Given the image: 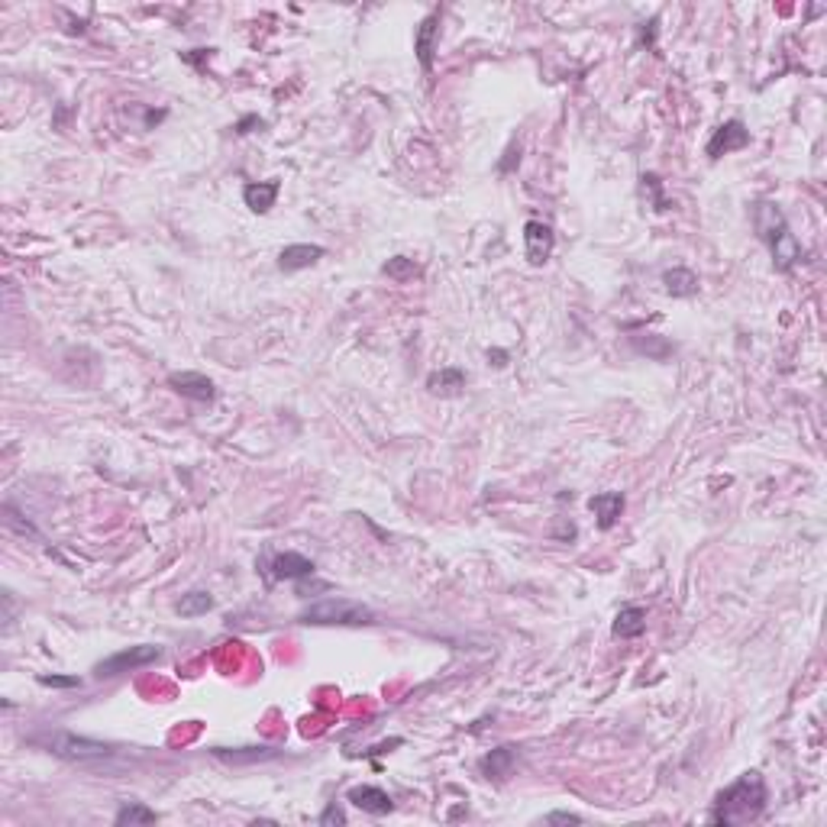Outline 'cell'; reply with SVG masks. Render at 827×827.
<instances>
[{
	"label": "cell",
	"instance_id": "1",
	"mask_svg": "<svg viewBox=\"0 0 827 827\" xmlns=\"http://www.w3.org/2000/svg\"><path fill=\"white\" fill-rule=\"evenodd\" d=\"M766 808V783L759 773H744L737 783H730L728 789L714 799L712 821L714 824H747L756 821Z\"/></svg>",
	"mask_w": 827,
	"mask_h": 827
},
{
	"label": "cell",
	"instance_id": "2",
	"mask_svg": "<svg viewBox=\"0 0 827 827\" xmlns=\"http://www.w3.org/2000/svg\"><path fill=\"white\" fill-rule=\"evenodd\" d=\"M753 230H756V236L769 246L773 266L779 268V272H789V268L801 258V246H799V240L791 236L789 220H785V214L779 211V204H773V201H756Z\"/></svg>",
	"mask_w": 827,
	"mask_h": 827
},
{
	"label": "cell",
	"instance_id": "3",
	"mask_svg": "<svg viewBox=\"0 0 827 827\" xmlns=\"http://www.w3.org/2000/svg\"><path fill=\"white\" fill-rule=\"evenodd\" d=\"M301 621L317 624V627H362V624H375V611L353 598H323L304 608Z\"/></svg>",
	"mask_w": 827,
	"mask_h": 827
},
{
	"label": "cell",
	"instance_id": "4",
	"mask_svg": "<svg viewBox=\"0 0 827 827\" xmlns=\"http://www.w3.org/2000/svg\"><path fill=\"white\" fill-rule=\"evenodd\" d=\"M39 744H45V747H49V753L62 756V759H75V763L107 759V756L114 753L107 744L91 740V737H78V734H72V730H52V734L39 737Z\"/></svg>",
	"mask_w": 827,
	"mask_h": 827
},
{
	"label": "cell",
	"instance_id": "5",
	"mask_svg": "<svg viewBox=\"0 0 827 827\" xmlns=\"http://www.w3.org/2000/svg\"><path fill=\"white\" fill-rule=\"evenodd\" d=\"M155 659H162V647H152V643L120 649V653H114V656L100 659L98 666H94V676L114 679V676H120V672H133V669L149 666V663H155Z\"/></svg>",
	"mask_w": 827,
	"mask_h": 827
},
{
	"label": "cell",
	"instance_id": "6",
	"mask_svg": "<svg viewBox=\"0 0 827 827\" xmlns=\"http://www.w3.org/2000/svg\"><path fill=\"white\" fill-rule=\"evenodd\" d=\"M750 146V130L740 120H728L714 130V136L708 139V155L712 159H720V155H730L737 149H747Z\"/></svg>",
	"mask_w": 827,
	"mask_h": 827
},
{
	"label": "cell",
	"instance_id": "7",
	"mask_svg": "<svg viewBox=\"0 0 827 827\" xmlns=\"http://www.w3.org/2000/svg\"><path fill=\"white\" fill-rule=\"evenodd\" d=\"M553 246H556V236H553V230L546 223L540 220L524 223V252L530 266H543L553 256Z\"/></svg>",
	"mask_w": 827,
	"mask_h": 827
},
{
	"label": "cell",
	"instance_id": "8",
	"mask_svg": "<svg viewBox=\"0 0 827 827\" xmlns=\"http://www.w3.org/2000/svg\"><path fill=\"white\" fill-rule=\"evenodd\" d=\"M323 246H314V243H294L278 252V268L282 272H301V268H311L314 262L323 258Z\"/></svg>",
	"mask_w": 827,
	"mask_h": 827
},
{
	"label": "cell",
	"instance_id": "9",
	"mask_svg": "<svg viewBox=\"0 0 827 827\" xmlns=\"http://www.w3.org/2000/svg\"><path fill=\"white\" fill-rule=\"evenodd\" d=\"M169 385L175 388L179 394H185V398L191 401H214V382L207 378V375L201 372H171L169 375Z\"/></svg>",
	"mask_w": 827,
	"mask_h": 827
},
{
	"label": "cell",
	"instance_id": "10",
	"mask_svg": "<svg viewBox=\"0 0 827 827\" xmlns=\"http://www.w3.org/2000/svg\"><path fill=\"white\" fill-rule=\"evenodd\" d=\"M624 505H627V501H624L621 491H601V495H595V498L588 501V507L595 511L598 527H601V530H611V527L621 521Z\"/></svg>",
	"mask_w": 827,
	"mask_h": 827
},
{
	"label": "cell",
	"instance_id": "11",
	"mask_svg": "<svg viewBox=\"0 0 827 827\" xmlns=\"http://www.w3.org/2000/svg\"><path fill=\"white\" fill-rule=\"evenodd\" d=\"M349 801H353L356 808L369 811V815H388V811L394 808L392 795L385 789H378V785H356V789L349 791Z\"/></svg>",
	"mask_w": 827,
	"mask_h": 827
},
{
	"label": "cell",
	"instance_id": "12",
	"mask_svg": "<svg viewBox=\"0 0 827 827\" xmlns=\"http://www.w3.org/2000/svg\"><path fill=\"white\" fill-rule=\"evenodd\" d=\"M436 36H440V13H430V17L417 27V36H414V52H417L420 65H424L427 72L433 68Z\"/></svg>",
	"mask_w": 827,
	"mask_h": 827
},
{
	"label": "cell",
	"instance_id": "13",
	"mask_svg": "<svg viewBox=\"0 0 827 827\" xmlns=\"http://www.w3.org/2000/svg\"><path fill=\"white\" fill-rule=\"evenodd\" d=\"M278 191H282V185H278V179L272 181H252V185L243 187V201H246V207H250L252 214H268L272 207H275V197Z\"/></svg>",
	"mask_w": 827,
	"mask_h": 827
},
{
	"label": "cell",
	"instance_id": "14",
	"mask_svg": "<svg viewBox=\"0 0 827 827\" xmlns=\"http://www.w3.org/2000/svg\"><path fill=\"white\" fill-rule=\"evenodd\" d=\"M214 756L220 763L230 766H252V763H266V759H275L278 750L272 747H214Z\"/></svg>",
	"mask_w": 827,
	"mask_h": 827
},
{
	"label": "cell",
	"instance_id": "15",
	"mask_svg": "<svg viewBox=\"0 0 827 827\" xmlns=\"http://www.w3.org/2000/svg\"><path fill=\"white\" fill-rule=\"evenodd\" d=\"M314 566L307 556H301V553H282V556H275V562H272V576L275 578H307L314 576Z\"/></svg>",
	"mask_w": 827,
	"mask_h": 827
},
{
	"label": "cell",
	"instance_id": "16",
	"mask_svg": "<svg viewBox=\"0 0 827 827\" xmlns=\"http://www.w3.org/2000/svg\"><path fill=\"white\" fill-rule=\"evenodd\" d=\"M643 631H647V611H643V608L627 605L617 611V617H614V637L633 640V637H640Z\"/></svg>",
	"mask_w": 827,
	"mask_h": 827
},
{
	"label": "cell",
	"instance_id": "17",
	"mask_svg": "<svg viewBox=\"0 0 827 827\" xmlns=\"http://www.w3.org/2000/svg\"><path fill=\"white\" fill-rule=\"evenodd\" d=\"M514 763H517L514 747H498V750H491V753L481 759V773L489 775V779H505V775H511Z\"/></svg>",
	"mask_w": 827,
	"mask_h": 827
},
{
	"label": "cell",
	"instance_id": "18",
	"mask_svg": "<svg viewBox=\"0 0 827 827\" xmlns=\"http://www.w3.org/2000/svg\"><path fill=\"white\" fill-rule=\"evenodd\" d=\"M663 285H666V291L672 298H692L698 291V275H695L692 268H672V272L663 275Z\"/></svg>",
	"mask_w": 827,
	"mask_h": 827
},
{
	"label": "cell",
	"instance_id": "19",
	"mask_svg": "<svg viewBox=\"0 0 827 827\" xmlns=\"http://www.w3.org/2000/svg\"><path fill=\"white\" fill-rule=\"evenodd\" d=\"M427 388L433 394H456L465 388V372L463 369H440L427 378Z\"/></svg>",
	"mask_w": 827,
	"mask_h": 827
},
{
	"label": "cell",
	"instance_id": "20",
	"mask_svg": "<svg viewBox=\"0 0 827 827\" xmlns=\"http://www.w3.org/2000/svg\"><path fill=\"white\" fill-rule=\"evenodd\" d=\"M211 608H214V595H211V592H187V595H181L175 611H179L181 617H197V614H207Z\"/></svg>",
	"mask_w": 827,
	"mask_h": 827
},
{
	"label": "cell",
	"instance_id": "21",
	"mask_svg": "<svg viewBox=\"0 0 827 827\" xmlns=\"http://www.w3.org/2000/svg\"><path fill=\"white\" fill-rule=\"evenodd\" d=\"M152 821H159V815L152 808H146V805H139V801H126L123 808L116 811V824H152Z\"/></svg>",
	"mask_w": 827,
	"mask_h": 827
},
{
	"label": "cell",
	"instance_id": "22",
	"mask_svg": "<svg viewBox=\"0 0 827 827\" xmlns=\"http://www.w3.org/2000/svg\"><path fill=\"white\" fill-rule=\"evenodd\" d=\"M385 275L394 278V282H410V278L417 275V266H414V258H408V256H394L385 262Z\"/></svg>",
	"mask_w": 827,
	"mask_h": 827
},
{
	"label": "cell",
	"instance_id": "23",
	"mask_svg": "<svg viewBox=\"0 0 827 827\" xmlns=\"http://www.w3.org/2000/svg\"><path fill=\"white\" fill-rule=\"evenodd\" d=\"M39 685H49V688H81L78 676H39Z\"/></svg>",
	"mask_w": 827,
	"mask_h": 827
},
{
	"label": "cell",
	"instance_id": "24",
	"mask_svg": "<svg viewBox=\"0 0 827 827\" xmlns=\"http://www.w3.org/2000/svg\"><path fill=\"white\" fill-rule=\"evenodd\" d=\"M317 821H321L323 827H327V824H346V811L337 808V805H327V811H323Z\"/></svg>",
	"mask_w": 827,
	"mask_h": 827
},
{
	"label": "cell",
	"instance_id": "25",
	"mask_svg": "<svg viewBox=\"0 0 827 827\" xmlns=\"http://www.w3.org/2000/svg\"><path fill=\"white\" fill-rule=\"evenodd\" d=\"M546 824H582V818L572 811H553V815H546Z\"/></svg>",
	"mask_w": 827,
	"mask_h": 827
}]
</instances>
